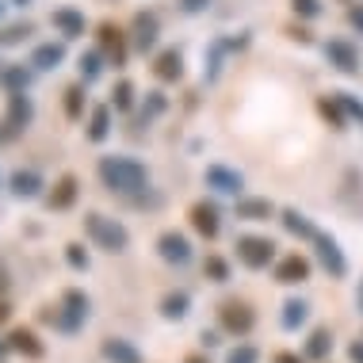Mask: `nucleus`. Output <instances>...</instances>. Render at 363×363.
<instances>
[{"label":"nucleus","mask_w":363,"mask_h":363,"mask_svg":"<svg viewBox=\"0 0 363 363\" xmlns=\"http://www.w3.org/2000/svg\"><path fill=\"white\" fill-rule=\"evenodd\" d=\"M96 176L111 195H138L150 188V169L138 161V157H126V153H107L96 161Z\"/></svg>","instance_id":"1"},{"label":"nucleus","mask_w":363,"mask_h":363,"mask_svg":"<svg viewBox=\"0 0 363 363\" xmlns=\"http://www.w3.org/2000/svg\"><path fill=\"white\" fill-rule=\"evenodd\" d=\"M84 238L96 245L100 252H111V257H123L126 249H130V230L119 222V218H111V214H100V211H88L84 214Z\"/></svg>","instance_id":"2"},{"label":"nucleus","mask_w":363,"mask_h":363,"mask_svg":"<svg viewBox=\"0 0 363 363\" xmlns=\"http://www.w3.org/2000/svg\"><path fill=\"white\" fill-rule=\"evenodd\" d=\"M88 318H92V298L81 287H65L57 306H54V329L62 337H77L88 325Z\"/></svg>","instance_id":"3"},{"label":"nucleus","mask_w":363,"mask_h":363,"mask_svg":"<svg viewBox=\"0 0 363 363\" xmlns=\"http://www.w3.org/2000/svg\"><path fill=\"white\" fill-rule=\"evenodd\" d=\"M233 252H238V264L249 272H268L279 260V245L272 238H264V233H238Z\"/></svg>","instance_id":"4"},{"label":"nucleus","mask_w":363,"mask_h":363,"mask_svg":"<svg viewBox=\"0 0 363 363\" xmlns=\"http://www.w3.org/2000/svg\"><path fill=\"white\" fill-rule=\"evenodd\" d=\"M96 46L104 50V57H107V65L111 69H126V62H130V31L126 27H119L115 19H100L96 23Z\"/></svg>","instance_id":"5"},{"label":"nucleus","mask_w":363,"mask_h":363,"mask_svg":"<svg viewBox=\"0 0 363 363\" xmlns=\"http://www.w3.org/2000/svg\"><path fill=\"white\" fill-rule=\"evenodd\" d=\"M214 318H218V329L225 337H249V333L257 329V310L245 298H222L218 310H214Z\"/></svg>","instance_id":"6"},{"label":"nucleus","mask_w":363,"mask_h":363,"mask_svg":"<svg viewBox=\"0 0 363 363\" xmlns=\"http://www.w3.org/2000/svg\"><path fill=\"white\" fill-rule=\"evenodd\" d=\"M35 123V100L27 92H4V119H0V126H4V138L16 142L23 138L27 130H31Z\"/></svg>","instance_id":"7"},{"label":"nucleus","mask_w":363,"mask_h":363,"mask_svg":"<svg viewBox=\"0 0 363 363\" xmlns=\"http://www.w3.org/2000/svg\"><path fill=\"white\" fill-rule=\"evenodd\" d=\"M310 245H313V260L321 264V272H325L329 279H348V257H345V249H340V241L333 238V233L318 230V238Z\"/></svg>","instance_id":"8"},{"label":"nucleus","mask_w":363,"mask_h":363,"mask_svg":"<svg viewBox=\"0 0 363 363\" xmlns=\"http://www.w3.org/2000/svg\"><path fill=\"white\" fill-rule=\"evenodd\" d=\"M321 54H325V62L340 77H359V69H363L359 46L352 43V38H329V43H321Z\"/></svg>","instance_id":"9"},{"label":"nucleus","mask_w":363,"mask_h":363,"mask_svg":"<svg viewBox=\"0 0 363 363\" xmlns=\"http://www.w3.org/2000/svg\"><path fill=\"white\" fill-rule=\"evenodd\" d=\"M153 249H157V257H161L164 264H172V268H188L191 257H195L188 233H180V230H161L157 241H153Z\"/></svg>","instance_id":"10"},{"label":"nucleus","mask_w":363,"mask_h":363,"mask_svg":"<svg viewBox=\"0 0 363 363\" xmlns=\"http://www.w3.org/2000/svg\"><path fill=\"white\" fill-rule=\"evenodd\" d=\"M157 38H161V16L153 8H142V12L130 16V46L138 54H153Z\"/></svg>","instance_id":"11"},{"label":"nucleus","mask_w":363,"mask_h":363,"mask_svg":"<svg viewBox=\"0 0 363 363\" xmlns=\"http://www.w3.org/2000/svg\"><path fill=\"white\" fill-rule=\"evenodd\" d=\"M188 225L199 233L203 241H218V233H222V207L214 199H195L188 207Z\"/></svg>","instance_id":"12"},{"label":"nucleus","mask_w":363,"mask_h":363,"mask_svg":"<svg viewBox=\"0 0 363 363\" xmlns=\"http://www.w3.org/2000/svg\"><path fill=\"white\" fill-rule=\"evenodd\" d=\"M313 276V260L306 252H283V257L272 264V279L283 283V287H298Z\"/></svg>","instance_id":"13"},{"label":"nucleus","mask_w":363,"mask_h":363,"mask_svg":"<svg viewBox=\"0 0 363 363\" xmlns=\"http://www.w3.org/2000/svg\"><path fill=\"white\" fill-rule=\"evenodd\" d=\"M203 184L214 191V195H245V172L238 169H230V164H222V161H211L207 169H203Z\"/></svg>","instance_id":"14"},{"label":"nucleus","mask_w":363,"mask_h":363,"mask_svg":"<svg viewBox=\"0 0 363 363\" xmlns=\"http://www.w3.org/2000/svg\"><path fill=\"white\" fill-rule=\"evenodd\" d=\"M77 199H81V180H77V172H62V176L50 184V191L43 195L46 211H57V214H62V211H73Z\"/></svg>","instance_id":"15"},{"label":"nucleus","mask_w":363,"mask_h":363,"mask_svg":"<svg viewBox=\"0 0 363 363\" xmlns=\"http://www.w3.org/2000/svg\"><path fill=\"white\" fill-rule=\"evenodd\" d=\"M337 203L352 214V218H363V172L356 169V164H348V169L340 172Z\"/></svg>","instance_id":"16"},{"label":"nucleus","mask_w":363,"mask_h":363,"mask_svg":"<svg viewBox=\"0 0 363 363\" xmlns=\"http://www.w3.org/2000/svg\"><path fill=\"white\" fill-rule=\"evenodd\" d=\"M150 69H153V77L161 84H180L184 73H188V69H184V50H180V46H164V50H157Z\"/></svg>","instance_id":"17"},{"label":"nucleus","mask_w":363,"mask_h":363,"mask_svg":"<svg viewBox=\"0 0 363 363\" xmlns=\"http://www.w3.org/2000/svg\"><path fill=\"white\" fill-rule=\"evenodd\" d=\"M233 214L241 222H268V218H279V207L268 195H238L233 199Z\"/></svg>","instance_id":"18"},{"label":"nucleus","mask_w":363,"mask_h":363,"mask_svg":"<svg viewBox=\"0 0 363 363\" xmlns=\"http://www.w3.org/2000/svg\"><path fill=\"white\" fill-rule=\"evenodd\" d=\"M111 126H115V107L111 104H92V107H88L84 138L92 145H104L107 138H111Z\"/></svg>","instance_id":"19"},{"label":"nucleus","mask_w":363,"mask_h":363,"mask_svg":"<svg viewBox=\"0 0 363 363\" xmlns=\"http://www.w3.org/2000/svg\"><path fill=\"white\" fill-rule=\"evenodd\" d=\"M4 188L12 191L16 199H43L50 184L43 180V172H38V169H16L12 176H8V184H4Z\"/></svg>","instance_id":"20"},{"label":"nucleus","mask_w":363,"mask_h":363,"mask_svg":"<svg viewBox=\"0 0 363 363\" xmlns=\"http://www.w3.org/2000/svg\"><path fill=\"white\" fill-rule=\"evenodd\" d=\"M333 348H337V337H333L329 325H313L302 340V356L310 363H329L333 359Z\"/></svg>","instance_id":"21"},{"label":"nucleus","mask_w":363,"mask_h":363,"mask_svg":"<svg viewBox=\"0 0 363 363\" xmlns=\"http://www.w3.org/2000/svg\"><path fill=\"white\" fill-rule=\"evenodd\" d=\"M8 340H12V352H16V356L31 359V363L46 359V340L38 337V329H31V325H16L12 333H8Z\"/></svg>","instance_id":"22"},{"label":"nucleus","mask_w":363,"mask_h":363,"mask_svg":"<svg viewBox=\"0 0 363 363\" xmlns=\"http://www.w3.org/2000/svg\"><path fill=\"white\" fill-rule=\"evenodd\" d=\"M50 23H54V31L65 38V43H77V38H84V31H88V19H84V12L81 8H54V16H50Z\"/></svg>","instance_id":"23"},{"label":"nucleus","mask_w":363,"mask_h":363,"mask_svg":"<svg viewBox=\"0 0 363 363\" xmlns=\"http://www.w3.org/2000/svg\"><path fill=\"white\" fill-rule=\"evenodd\" d=\"M279 225L291 233L294 241H306L310 245L313 238H318V225H313V218H310L306 211H298V207H283L279 211Z\"/></svg>","instance_id":"24"},{"label":"nucleus","mask_w":363,"mask_h":363,"mask_svg":"<svg viewBox=\"0 0 363 363\" xmlns=\"http://www.w3.org/2000/svg\"><path fill=\"white\" fill-rule=\"evenodd\" d=\"M100 356L107 363H145L138 345H134V340H126V337H104L100 340Z\"/></svg>","instance_id":"25"},{"label":"nucleus","mask_w":363,"mask_h":363,"mask_svg":"<svg viewBox=\"0 0 363 363\" xmlns=\"http://www.w3.org/2000/svg\"><path fill=\"white\" fill-rule=\"evenodd\" d=\"M27 62H31L38 73H54V69H62V65H65V38H62V43H54V38H50V43H38Z\"/></svg>","instance_id":"26"},{"label":"nucleus","mask_w":363,"mask_h":363,"mask_svg":"<svg viewBox=\"0 0 363 363\" xmlns=\"http://www.w3.org/2000/svg\"><path fill=\"white\" fill-rule=\"evenodd\" d=\"M225 57H230L225 38H214V43H207V50H203V84H218V81H222Z\"/></svg>","instance_id":"27"},{"label":"nucleus","mask_w":363,"mask_h":363,"mask_svg":"<svg viewBox=\"0 0 363 363\" xmlns=\"http://www.w3.org/2000/svg\"><path fill=\"white\" fill-rule=\"evenodd\" d=\"M313 111H318V119L329 126V130H348V115H345V107H340V100L333 92H321L318 100H313Z\"/></svg>","instance_id":"28"},{"label":"nucleus","mask_w":363,"mask_h":363,"mask_svg":"<svg viewBox=\"0 0 363 363\" xmlns=\"http://www.w3.org/2000/svg\"><path fill=\"white\" fill-rule=\"evenodd\" d=\"M35 65L31 62H12V65H4V69H0V88H4V92H31V84H35Z\"/></svg>","instance_id":"29"},{"label":"nucleus","mask_w":363,"mask_h":363,"mask_svg":"<svg viewBox=\"0 0 363 363\" xmlns=\"http://www.w3.org/2000/svg\"><path fill=\"white\" fill-rule=\"evenodd\" d=\"M157 313H161L164 321H184L191 313V291H184V287L164 291L161 302H157Z\"/></svg>","instance_id":"30"},{"label":"nucleus","mask_w":363,"mask_h":363,"mask_svg":"<svg viewBox=\"0 0 363 363\" xmlns=\"http://www.w3.org/2000/svg\"><path fill=\"white\" fill-rule=\"evenodd\" d=\"M306 321H310V302L298 298V294H291V298L279 306V329L283 333H298Z\"/></svg>","instance_id":"31"},{"label":"nucleus","mask_w":363,"mask_h":363,"mask_svg":"<svg viewBox=\"0 0 363 363\" xmlns=\"http://www.w3.org/2000/svg\"><path fill=\"white\" fill-rule=\"evenodd\" d=\"M84 107H88V84L77 81V84H65L62 92V111L69 123H84Z\"/></svg>","instance_id":"32"},{"label":"nucleus","mask_w":363,"mask_h":363,"mask_svg":"<svg viewBox=\"0 0 363 363\" xmlns=\"http://www.w3.org/2000/svg\"><path fill=\"white\" fill-rule=\"evenodd\" d=\"M77 69H81V81L92 88L96 81L104 77V69H107V57H104V50L100 46H92V50H84L81 57H77Z\"/></svg>","instance_id":"33"},{"label":"nucleus","mask_w":363,"mask_h":363,"mask_svg":"<svg viewBox=\"0 0 363 363\" xmlns=\"http://www.w3.org/2000/svg\"><path fill=\"white\" fill-rule=\"evenodd\" d=\"M111 107H115V115H130L134 107H138V88H134L130 77H119L111 88Z\"/></svg>","instance_id":"34"},{"label":"nucleus","mask_w":363,"mask_h":363,"mask_svg":"<svg viewBox=\"0 0 363 363\" xmlns=\"http://www.w3.org/2000/svg\"><path fill=\"white\" fill-rule=\"evenodd\" d=\"M164 111H169V96H164L161 88H153V92H145V96H142V104H138V119H142V123L161 119Z\"/></svg>","instance_id":"35"},{"label":"nucleus","mask_w":363,"mask_h":363,"mask_svg":"<svg viewBox=\"0 0 363 363\" xmlns=\"http://www.w3.org/2000/svg\"><path fill=\"white\" fill-rule=\"evenodd\" d=\"M230 276H233V268L225 257H218V252H207V257H203V279H211L222 287V283H230Z\"/></svg>","instance_id":"36"},{"label":"nucleus","mask_w":363,"mask_h":363,"mask_svg":"<svg viewBox=\"0 0 363 363\" xmlns=\"http://www.w3.org/2000/svg\"><path fill=\"white\" fill-rule=\"evenodd\" d=\"M31 35H35V23H31V19H19V23H8L4 31H0V50H4V46H19V43H27Z\"/></svg>","instance_id":"37"},{"label":"nucleus","mask_w":363,"mask_h":363,"mask_svg":"<svg viewBox=\"0 0 363 363\" xmlns=\"http://www.w3.org/2000/svg\"><path fill=\"white\" fill-rule=\"evenodd\" d=\"M62 252H65V264H69L73 272H81V276H84L88 268H92V257H88V249H84L81 241H69Z\"/></svg>","instance_id":"38"},{"label":"nucleus","mask_w":363,"mask_h":363,"mask_svg":"<svg viewBox=\"0 0 363 363\" xmlns=\"http://www.w3.org/2000/svg\"><path fill=\"white\" fill-rule=\"evenodd\" d=\"M340 100V107H345V115H348V123H359L363 126V100L356 92H345V88H337V92H333Z\"/></svg>","instance_id":"39"},{"label":"nucleus","mask_w":363,"mask_h":363,"mask_svg":"<svg viewBox=\"0 0 363 363\" xmlns=\"http://www.w3.org/2000/svg\"><path fill=\"white\" fill-rule=\"evenodd\" d=\"M283 35H287L291 43H298V46H313V31L306 27V19H298V16H294L291 23H283Z\"/></svg>","instance_id":"40"},{"label":"nucleus","mask_w":363,"mask_h":363,"mask_svg":"<svg viewBox=\"0 0 363 363\" xmlns=\"http://www.w3.org/2000/svg\"><path fill=\"white\" fill-rule=\"evenodd\" d=\"M225 363H260V348L257 345H233L225 352Z\"/></svg>","instance_id":"41"},{"label":"nucleus","mask_w":363,"mask_h":363,"mask_svg":"<svg viewBox=\"0 0 363 363\" xmlns=\"http://www.w3.org/2000/svg\"><path fill=\"white\" fill-rule=\"evenodd\" d=\"M291 12L310 23V19H318L321 12H325V4H321V0H291Z\"/></svg>","instance_id":"42"},{"label":"nucleus","mask_w":363,"mask_h":363,"mask_svg":"<svg viewBox=\"0 0 363 363\" xmlns=\"http://www.w3.org/2000/svg\"><path fill=\"white\" fill-rule=\"evenodd\" d=\"M225 46H230V54H245L252 46V31H238V35H222Z\"/></svg>","instance_id":"43"},{"label":"nucleus","mask_w":363,"mask_h":363,"mask_svg":"<svg viewBox=\"0 0 363 363\" xmlns=\"http://www.w3.org/2000/svg\"><path fill=\"white\" fill-rule=\"evenodd\" d=\"M218 345H222V329H203V333H199V348L214 352Z\"/></svg>","instance_id":"44"},{"label":"nucleus","mask_w":363,"mask_h":363,"mask_svg":"<svg viewBox=\"0 0 363 363\" xmlns=\"http://www.w3.org/2000/svg\"><path fill=\"white\" fill-rule=\"evenodd\" d=\"M348 27L363 35V4H348Z\"/></svg>","instance_id":"45"},{"label":"nucleus","mask_w":363,"mask_h":363,"mask_svg":"<svg viewBox=\"0 0 363 363\" xmlns=\"http://www.w3.org/2000/svg\"><path fill=\"white\" fill-rule=\"evenodd\" d=\"M180 8L188 16H199V12H207V8H211V0H180Z\"/></svg>","instance_id":"46"},{"label":"nucleus","mask_w":363,"mask_h":363,"mask_svg":"<svg viewBox=\"0 0 363 363\" xmlns=\"http://www.w3.org/2000/svg\"><path fill=\"white\" fill-rule=\"evenodd\" d=\"M272 363H310V359L302 356V352H287V348H283V352H276V359H272Z\"/></svg>","instance_id":"47"},{"label":"nucleus","mask_w":363,"mask_h":363,"mask_svg":"<svg viewBox=\"0 0 363 363\" xmlns=\"http://www.w3.org/2000/svg\"><path fill=\"white\" fill-rule=\"evenodd\" d=\"M348 359H352V363H363V337H356V340L348 345Z\"/></svg>","instance_id":"48"},{"label":"nucleus","mask_w":363,"mask_h":363,"mask_svg":"<svg viewBox=\"0 0 363 363\" xmlns=\"http://www.w3.org/2000/svg\"><path fill=\"white\" fill-rule=\"evenodd\" d=\"M184 363H211V352L203 348V352H188V356H184Z\"/></svg>","instance_id":"49"},{"label":"nucleus","mask_w":363,"mask_h":363,"mask_svg":"<svg viewBox=\"0 0 363 363\" xmlns=\"http://www.w3.org/2000/svg\"><path fill=\"white\" fill-rule=\"evenodd\" d=\"M38 321H43V325H54V306H43V310H38Z\"/></svg>","instance_id":"50"},{"label":"nucleus","mask_w":363,"mask_h":363,"mask_svg":"<svg viewBox=\"0 0 363 363\" xmlns=\"http://www.w3.org/2000/svg\"><path fill=\"white\" fill-rule=\"evenodd\" d=\"M8 318H12V306H8V298H4V294H0V325H4Z\"/></svg>","instance_id":"51"},{"label":"nucleus","mask_w":363,"mask_h":363,"mask_svg":"<svg viewBox=\"0 0 363 363\" xmlns=\"http://www.w3.org/2000/svg\"><path fill=\"white\" fill-rule=\"evenodd\" d=\"M8 356H12V340H8V337H4V340H0V363H4Z\"/></svg>","instance_id":"52"},{"label":"nucleus","mask_w":363,"mask_h":363,"mask_svg":"<svg viewBox=\"0 0 363 363\" xmlns=\"http://www.w3.org/2000/svg\"><path fill=\"white\" fill-rule=\"evenodd\" d=\"M0 294H8V268H4V260H0Z\"/></svg>","instance_id":"53"},{"label":"nucleus","mask_w":363,"mask_h":363,"mask_svg":"<svg viewBox=\"0 0 363 363\" xmlns=\"http://www.w3.org/2000/svg\"><path fill=\"white\" fill-rule=\"evenodd\" d=\"M356 310L363 313V276H359V287H356Z\"/></svg>","instance_id":"54"},{"label":"nucleus","mask_w":363,"mask_h":363,"mask_svg":"<svg viewBox=\"0 0 363 363\" xmlns=\"http://www.w3.org/2000/svg\"><path fill=\"white\" fill-rule=\"evenodd\" d=\"M12 4H19V8H31V0H12Z\"/></svg>","instance_id":"55"},{"label":"nucleus","mask_w":363,"mask_h":363,"mask_svg":"<svg viewBox=\"0 0 363 363\" xmlns=\"http://www.w3.org/2000/svg\"><path fill=\"white\" fill-rule=\"evenodd\" d=\"M0 142H8V138H4V126H0Z\"/></svg>","instance_id":"56"},{"label":"nucleus","mask_w":363,"mask_h":363,"mask_svg":"<svg viewBox=\"0 0 363 363\" xmlns=\"http://www.w3.org/2000/svg\"><path fill=\"white\" fill-rule=\"evenodd\" d=\"M0 16H4V0H0Z\"/></svg>","instance_id":"57"},{"label":"nucleus","mask_w":363,"mask_h":363,"mask_svg":"<svg viewBox=\"0 0 363 363\" xmlns=\"http://www.w3.org/2000/svg\"><path fill=\"white\" fill-rule=\"evenodd\" d=\"M4 184H8V180H4V176H0V188H4Z\"/></svg>","instance_id":"58"}]
</instances>
